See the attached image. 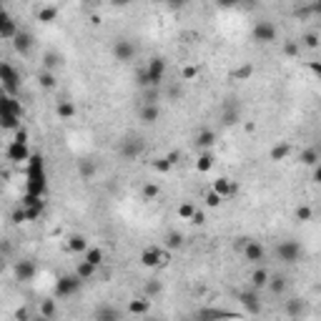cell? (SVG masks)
I'll use <instances>...</instances> for the list:
<instances>
[{
  "label": "cell",
  "mask_w": 321,
  "mask_h": 321,
  "mask_svg": "<svg viewBox=\"0 0 321 321\" xmlns=\"http://www.w3.org/2000/svg\"><path fill=\"white\" fill-rule=\"evenodd\" d=\"M48 191V176H46V158L40 153H30L28 158V181H26V194L43 198Z\"/></svg>",
  "instance_id": "6da1fadb"
},
{
  "label": "cell",
  "mask_w": 321,
  "mask_h": 321,
  "mask_svg": "<svg viewBox=\"0 0 321 321\" xmlns=\"http://www.w3.org/2000/svg\"><path fill=\"white\" fill-rule=\"evenodd\" d=\"M166 58H160V56H153L150 60H148V66L146 68H140L138 70V86L140 88H158L160 83H164V78H166Z\"/></svg>",
  "instance_id": "7a4b0ae2"
},
{
  "label": "cell",
  "mask_w": 321,
  "mask_h": 321,
  "mask_svg": "<svg viewBox=\"0 0 321 321\" xmlns=\"http://www.w3.org/2000/svg\"><path fill=\"white\" fill-rule=\"evenodd\" d=\"M0 86H3L6 96H13V98L20 90V73L6 60H0Z\"/></svg>",
  "instance_id": "3957f363"
},
{
  "label": "cell",
  "mask_w": 321,
  "mask_h": 321,
  "mask_svg": "<svg viewBox=\"0 0 321 321\" xmlns=\"http://www.w3.org/2000/svg\"><path fill=\"white\" fill-rule=\"evenodd\" d=\"M143 150H146V143H143V138H138V136H128V138H123V140L118 143V153H120V158H126V160L138 158Z\"/></svg>",
  "instance_id": "277c9868"
},
{
  "label": "cell",
  "mask_w": 321,
  "mask_h": 321,
  "mask_svg": "<svg viewBox=\"0 0 321 321\" xmlns=\"http://www.w3.org/2000/svg\"><path fill=\"white\" fill-rule=\"evenodd\" d=\"M276 256L284 261V264H296L301 258V244L294 241V238H286L276 246Z\"/></svg>",
  "instance_id": "5b68a950"
},
{
  "label": "cell",
  "mask_w": 321,
  "mask_h": 321,
  "mask_svg": "<svg viewBox=\"0 0 321 321\" xmlns=\"http://www.w3.org/2000/svg\"><path fill=\"white\" fill-rule=\"evenodd\" d=\"M80 286H83V281H80L76 274H66V276H60V278H58V284H56V296L68 298V296L78 294V291H80Z\"/></svg>",
  "instance_id": "8992f818"
},
{
  "label": "cell",
  "mask_w": 321,
  "mask_h": 321,
  "mask_svg": "<svg viewBox=\"0 0 321 321\" xmlns=\"http://www.w3.org/2000/svg\"><path fill=\"white\" fill-rule=\"evenodd\" d=\"M166 264H168V254H166V251H160V248H156V246L140 251V266H146V268L166 266Z\"/></svg>",
  "instance_id": "52a82bcc"
},
{
  "label": "cell",
  "mask_w": 321,
  "mask_h": 321,
  "mask_svg": "<svg viewBox=\"0 0 321 321\" xmlns=\"http://www.w3.org/2000/svg\"><path fill=\"white\" fill-rule=\"evenodd\" d=\"M226 318H236V314L226 308H214V306H204L194 314V321H226Z\"/></svg>",
  "instance_id": "ba28073f"
},
{
  "label": "cell",
  "mask_w": 321,
  "mask_h": 321,
  "mask_svg": "<svg viewBox=\"0 0 321 321\" xmlns=\"http://www.w3.org/2000/svg\"><path fill=\"white\" fill-rule=\"evenodd\" d=\"M251 33H254V40H258V43H274L276 36H278V30L271 20H258Z\"/></svg>",
  "instance_id": "9c48e42d"
},
{
  "label": "cell",
  "mask_w": 321,
  "mask_h": 321,
  "mask_svg": "<svg viewBox=\"0 0 321 321\" xmlns=\"http://www.w3.org/2000/svg\"><path fill=\"white\" fill-rule=\"evenodd\" d=\"M18 23L8 16V10L0 6V40H13L16 36H18Z\"/></svg>",
  "instance_id": "30bf717a"
},
{
  "label": "cell",
  "mask_w": 321,
  "mask_h": 321,
  "mask_svg": "<svg viewBox=\"0 0 321 321\" xmlns=\"http://www.w3.org/2000/svg\"><path fill=\"white\" fill-rule=\"evenodd\" d=\"M244 258H246L248 264H256V266H261V261L266 258V248H264V244H261V241H254V238H248V244L244 246Z\"/></svg>",
  "instance_id": "8fae6325"
},
{
  "label": "cell",
  "mask_w": 321,
  "mask_h": 321,
  "mask_svg": "<svg viewBox=\"0 0 321 321\" xmlns=\"http://www.w3.org/2000/svg\"><path fill=\"white\" fill-rule=\"evenodd\" d=\"M238 301H241V306H244L248 314H261V296H258L256 288H244V291L238 294Z\"/></svg>",
  "instance_id": "7c38bea8"
},
{
  "label": "cell",
  "mask_w": 321,
  "mask_h": 321,
  "mask_svg": "<svg viewBox=\"0 0 321 321\" xmlns=\"http://www.w3.org/2000/svg\"><path fill=\"white\" fill-rule=\"evenodd\" d=\"M10 164H28L30 158V150H28V143H18V140H10L8 150H6Z\"/></svg>",
  "instance_id": "4fadbf2b"
},
{
  "label": "cell",
  "mask_w": 321,
  "mask_h": 321,
  "mask_svg": "<svg viewBox=\"0 0 321 321\" xmlns=\"http://www.w3.org/2000/svg\"><path fill=\"white\" fill-rule=\"evenodd\" d=\"M113 56H116V60L128 63V60H133V56H136V46H133L128 38H118V40L113 43Z\"/></svg>",
  "instance_id": "5bb4252c"
},
{
  "label": "cell",
  "mask_w": 321,
  "mask_h": 321,
  "mask_svg": "<svg viewBox=\"0 0 321 321\" xmlns=\"http://www.w3.org/2000/svg\"><path fill=\"white\" fill-rule=\"evenodd\" d=\"M0 116H18V118H23V106H20V100L13 98V96L0 93Z\"/></svg>",
  "instance_id": "9a60e30c"
},
{
  "label": "cell",
  "mask_w": 321,
  "mask_h": 321,
  "mask_svg": "<svg viewBox=\"0 0 321 321\" xmlns=\"http://www.w3.org/2000/svg\"><path fill=\"white\" fill-rule=\"evenodd\" d=\"M13 48H16V53L28 56V53L33 50V33H28V30H18V36L13 38Z\"/></svg>",
  "instance_id": "2e32d148"
},
{
  "label": "cell",
  "mask_w": 321,
  "mask_h": 321,
  "mask_svg": "<svg viewBox=\"0 0 321 321\" xmlns=\"http://www.w3.org/2000/svg\"><path fill=\"white\" fill-rule=\"evenodd\" d=\"M214 194H218L221 198H231L234 194H236V184L231 181V178H218V181H214V188H211Z\"/></svg>",
  "instance_id": "e0dca14e"
},
{
  "label": "cell",
  "mask_w": 321,
  "mask_h": 321,
  "mask_svg": "<svg viewBox=\"0 0 321 321\" xmlns=\"http://www.w3.org/2000/svg\"><path fill=\"white\" fill-rule=\"evenodd\" d=\"M33 276H36V264H33V261L23 258V261L16 264V278H18V281H30Z\"/></svg>",
  "instance_id": "ac0fdd59"
},
{
  "label": "cell",
  "mask_w": 321,
  "mask_h": 321,
  "mask_svg": "<svg viewBox=\"0 0 321 321\" xmlns=\"http://www.w3.org/2000/svg\"><path fill=\"white\" fill-rule=\"evenodd\" d=\"M138 118L150 126V123H156V120L160 118V108H158V106H150V103H143V106L138 108Z\"/></svg>",
  "instance_id": "d6986e66"
},
{
  "label": "cell",
  "mask_w": 321,
  "mask_h": 321,
  "mask_svg": "<svg viewBox=\"0 0 321 321\" xmlns=\"http://www.w3.org/2000/svg\"><path fill=\"white\" fill-rule=\"evenodd\" d=\"M96 321H120V311L110 304H103L96 311Z\"/></svg>",
  "instance_id": "ffe728a7"
},
{
  "label": "cell",
  "mask_w": 321,
  "mask_h": 321,
  "mask_svg": "<svg viewBox=\"0 0 321 321\" xmlns=\"http://www.w3.org/2000/svg\"><path fill=\"white\" fill-rule=\"evenodd\" d=\"M266 288H268L274 296H281V294L286 291V278H284L281 274H268V284H266Z\"/></svg>",
  "instance_id": "44dd1931"
},
{
  "label": "cell",
  "mask_w": 321,
  "mask_h": 321,
  "mask_svg": "<svg viewBox=\"0 0 321 321\" xmlns=\"http://www.w3.org/2000/svg\"><path fill=\"white\" fill-rule=\"evenodd\" d=\"M68 248L73 254H86L88 251V238L83 234H73V236H68Z\"/></svg>",
  "instance_id": "7402d4cb"
},
{
  "label": "cell",
  "mask_w": 321,
  "mask_h": 321,
  "mask_svg": "<svg viewBox=\"0 0 321 321\" xmlns=\"http://www.w3.org/2000/svg\"><path fill=\"white\" fill-rule=\"evenodd\" d=\"M241 120V110L236 108V106H226L224 110H221V123L224 126H236Z\"/></svg>",
  "instance_id": "603a6c76"
},
{
  "label": "cell",
  "mask_w": 321,
  "mask_h": 321,
  "mask_svg": "<svg viewBox=\"0 0 321 321\" xmlns=\"http://www.w3.org/2000/svg\"><path fill=\"white\" fill-rule=\"evenodd\" d=\"M304 311H306V301H304V298H296V296H294V298L286 301V314H288L291 318H298Z\"/></svg>",
  "instance_id": "cb8c5ba5"
},
{
  "label": "cell",
  "mask_w": 321,
  "mask_h": 321,
  "mask_svg": "<svg viewBox=\"0 0 321 321\" xmlns=\"http://www.w3.org/2000/svg\"><path fill=\"white\" fill-rule=\"evenodd\" d=\"M214 143H216V133H214V130H208V128H206V130H201V133L196 136V148H201V150L211 148Z\"/></svg>",
  "instance_id": "d4e9b609"
},
{
  "label": "cell",
  "mask_w": 321,
  "mask_h": 321,
  "mask_svg": "<svg viewBox=\"0 0 321 321\" xmlns=\"http://www.w3.org/2000/svg\"><path fill=\"white\" fill-rule=\"evenodd\" d=\"M266 284H268V271H266V268H261V266H258V268H254V274H251V288H256V291H258V288H264Z\"/></svg>",
  "instance_id": "484cf974"
},
{
  "label": "cell",
  "mask_w": 321,
  "mask_h": 321,
  "mask_svg": "<svg viewBox=\"0 0 321 321\" xmlns=\"http://www.w3.org/2000/svg\"><path fill=\"white\" fill-rule=\"evenodd\" d=\"M148 308H150V301H148V298H133V301L128 304V311L136 314V316H146Z\"/></svg>",
  "instance_id": "4316f807"
},
{
  "label": "cell",
  "mask_w": 321,
  "mask_h": 321,
  "mask_svg": "<svg viewBox=\"0 0 321 321\" xmlns=\"http://www.w3.org/2000/svg\"><path fill=\"white\" fill-rule=\"evenodd\" d=\"M288 153H291V143H276V146L271 148L268 158H271V160H276V164H278V160H284Z\"/></svg>",
  "instance_id": "83f0119b"
},
{
  "label": "cell",
  "mask_w": 321,
  "mask_h": 321,
  "mask_svg": "<svg viewBox=\"0 0 321 321\" xmlns=\"http://www.w3.org/2000/svg\"><path fill=\"white\" fill-rule=\"evenodd\" d=\"M318 160H321V156H318V150L316 148H306V150H301V164L304 166H318Z\"/></svg>",
  "instance_id": "f1b7e54d"
},
{
  "label": "cell",
  "mask_w": 321,
  "mask_h": 321,
  "mask_svg": "<svg viewBox=\"0 0 321 321\" xmlns=\"http://www.w3.org/2000/svg\"><path fill=\"white\" fill-rule=\"evenodd\" d=\"M58 18V8L56 6H43L40 10H38V20L40 23H53Z\"/></svg>",
  "instance_id": "f546056e"
},
{
  "label": "cell",
  "mask_w": 321,
  "mask_h": 321,
  "mask_svg": "<svg viewBox=\"0 0 321 321\" xmlns=\"http://www.w3.org/2000/svg\"><path fill=\"white\" fill-rule=\"evenodd\" d=\"M83 261L98 268V266L103 264V248H88V251H86V258H83Z\"/></svg>",
  "instance_id": "4dcf8cb0"
},
{
  "label": "cell",
  "mask_w": 321,
  "mask_h": 321,
  "mask_svg": "<svg viewBox=\"0 0 321 321\" xmlns=\"http://www.w3.org/2000/svg\"><path fill=\"white\" fill-rule=\"evenodd\" d=\"M196 168H198L201 174H208V171L214 168V156H211V153H201L198 160H196Z\"/></svg>",
  "instance_id": "1f68e13d"
},
{
  "label": "cell",
  "mask_w": 321,
  "mask_h": 321,
  "mask_svg": "<svg viewBox=\"0 0 321 321\" xmlns=\"http://www.w3.org/2000/svg\"><path fill=\"white\" fill-rule=\"evenodd\" d=\"M56 113H58L60 118H73V116H76V106H73L70 100H60V103L56 106Z\"/></svg>",
  "instance_id": "d6a6232c"
},
{
  "label": "cell",
  "mask_w": 321,
  "mask_h": 321,
  "mask_svg": "<svg viewBox=\"0 0 321 321\" xmlns=\"http://www.w3.org/2000/svg\"><path fill=\"white\" fill-rule=\"evenodd\" d=\"M38 80H40V86L48 88V90H53V88L58 86V80H56V76H53L50 70H40V73H38Z\"/></svg>",
  "instance_id": "836d02e7"
},
{
  "label": "cell",
  "mask_w": 321,
  "mask_h": 321,
  "mask_svg": "<svg viewBox=\"0 0 321 321\" xmlns=\"http://www.w3.org/2000/svg\"><path fill=\"white\" fill-rule=\"evenodd\" d=\"M96 271H98L96 266H90V264H86V261H80V264H78V268H76V276H78L80 281H86V278H90V276H93Z\"/></svg>",
  "instance_id": "e575fe53"
},
{
  "label": "cell",
  "mask_w": 321,
  "mask_h": 321,
  "mask_svg": "<svg viewBox=\"0 0 321 321\" xmlns=\"http://www.w3.org/2000/svg\"><path fill=\"white\" fill-rule=\"evenodd\" d=\"M0 128L18 130V128H20V118H18V116H0Z\"/></svg>",
  "instance_id": "d590c367"
},
{
  "label": "cell",
  "mask_w": 321,
  "mask_h": 321,
  "mask_svg": "<svg viewBox=\"0 0 321 321\" xmlns=\"http://www.w3.org/2000/svg\"><path fill=\"white\" fill-rule=\"evenodd\" d=\"M140 194H143L146 201H153V198L160 196V186H158V184H146V186L140 188Z\"/></svg>",
  "instance_id": "8d00e7d4"
},
{
  "label": "cell",
  "mask_w": 321,
  "mask_h": 321,
  "mask_svg": "<svg viewBox=\"0 0 321 321\" xmlns=\"http://www.w3.org/2000/svg\"><path fill=\"white\" fill-rule=\"evenodd\" d=\"M166 246H168L171 251H176V248H181V246H184V236H181L178 231H171V234L166 236Z\"/></svg>",
  "instance_id": "74e56055"
},
{
  "label": "cell",
  "mask_w": 321,
  "mask_h": 321,
  "mask_svg": "<svg viewBox=\"0 0 321 321\" xmlns=\"http://www.w3.org/2000/svg\"><path fill=\"white\" fill-rule=\"evenodd\" d=\"M78 174L83 178H90L96 174V164H90V160H78Z\"/></svg>",
  "instance_id": "f35d334b"
},
{
  "label": "cell",
  "mask_w": 321,
  "mask_h": 321,
  "mask_svg": "<svg viewBox=\"0 0 321 321\" xmlns=\"http://www.w3.org/2000/svg\"><path fill=\"white\" fill-rule=\"evenodd\" d=\"M43 63H46V70H50V73H53V68H58L63 60H60V56H58V53H46V60H43Z\"/></svg>",
  "instance_id": "ab89813d"
},
{
  "label": "cell",
  "mask_w": 321,
  "mask_h": 321,
  "mask_svg": "<svg viewBox=\"0 0 321 321\" xmlns=\"http://www.w3.org/2000/svg\"><path fill=\"white\" fill-rule=\"evenodd\" d=\"M53 314H56V301H53V298H46V301L40 304V316H43V318H50Z\"/></svg>",
  "instance_id": "60d3db41"
},
{
  "label": "cell",
  "mask_w": 321,
  "mask_h": 321,
  "mask_svg": "<svg viewBox=\"0 0 321 321\" xmlns=\"http://www.w3.org/2000/svg\"><path fill=\"white\" fill-rule=\"evenodd\" d=\"M160 291H164V284H160V281H148V284H146V298L158 296Z\"/></svg>",
  "instance_id": "b9f144b4"
},
{
  "label": "cell",
  "mask_w": 321,
  "mask_h": 321,
  "mask_svg": "<svg viewBox=\"0 0 321 321\" xmlns=\"http://www.w3.org/2000/svg\"><path fill=\"white\" fill-rule=\"evenodd\" d=\"M43 204H46L43 198H38V196H28V194H26V196L20 198V206H23V208H33V206H43Z\"/></svg>",
  "instance_id": "7bdbcfd3"
},
{
  "label": "cell",
  "mask_w": 321,
  "mask_h": 321,
  "mask_svg": "<svg viewBox=\"0 0 321 321\" xmlns=\"http://www.w3.org/2000/svg\"><path fill=\"white\" fill-rule=\"evenodd\" d=\"M196 214V208H194V204H181L178 206V216L181 218H186V221H191V216Z\"/></svg>",
  "instance_id": "ee69618b"
},
{
  "label": "cell",
  "mask_w": 321,
  "mask_h": 321,
  "mask_svg": "<svg viewBox=\"0 0 321 321\" xmlns=\"http://www.w3.org/2000/svg\"><path fill=\"white\" fill-rule=\"evenodd\" d=\"M43 211H46V204H43V206H33V208H26V216H28V221H38V218L43 216Z\"/></svg>",
  "instance_id": "f6af8a7d"
},
{
  "label": "cell",
  "mask_w": 321,
  "mask_h": 321,
  "mask_svg": "<svg viewBox=\"0 0 321 321\" xmlns=\"http://www.w3.org/2000/svg\"><path fill=\"white\" fill-rule=\"evenodd\" d=\"M153 171H158V174H166V171H171V164L166 158H156L153 160Z\"/></svg>",
  "instance_id": "bcb514c9"
},
{
  "label": "cell",
  "mask_w": 321,
  "mask_h": 321,
  "mask_svg": "<svg viewBox=\"0 0 321 321\" xmlns=\"http://www.w3.org/2000/svg\"><path fill=\"white\" fill-rule=\"evenodd\" d=\"M10 221H13V224H26V221H28V216H26V208H23V206H18V208L10 214Z\"/></svg>",
  "instance_id": "7dc6e473"
},
{
  "label": "cell",
  "mask_w": 321,
  "mask_h": 321,
  "mask_svg": "<svg viewBox=\"0 0 321 321\" xmlns=\"http://www.w3.org/2000/svg\"><path fill=\"white\" fill-rule=\"evenodd\" d=\"M301 40H304L306 48H318V36H316V33H306ZM301 40H298V43H301Z\"/></svg>",
  "instance_id": "c3c4849f"
},
{
  "label": "cell",
  "mask_w": 321,
  "mask_h": 321,
  "mask_svg": "<svg viewBox=\"0 0 321 321\" xmlns=\"http://www.w3.org/2000/svg\"><path fill=\"white\" fill-rule=\"evenodd\" d=\"M196 76H198V68H196V66H186V68H184V73H181V78H184V80H194Z\"/></svg>",
  "instance_id": "681fc988"
},
{
  "label": "cell",
  "mask_w": 321,
  "mask_h": 321,
  "mask_svg": "<svg viewBox=\"0 0 321 321\" xmlns=\"http://www.w3.org/2000/svg\"><path fill=\"white\" fill-rule=\"evenodd\" d=\"M206 204H208L211 208H216V206H221V204H224V198H221L218 194H214V191H208V196H206Z\"/></svg>",
  "instance_id": "f907efd6"
},
{
  "label": "cell",
  "mask_w": 321,
  "mask_h": 321,
  "mask_svg": "<svg viewBox=\"0 0 321 321\" xmlns=\"http://www.w3.org/2000/svg\"><path fill=\"white\" fill-rule=\"evenodd\" d=\"M296 218L298 221H311V208L308 206H298L296 208Z\"/></svg>",
  "instance_id": "816d5d0a"
},
{
  "label": "cell",
  "mask_w": 321,
  "mask_h": 321,
  "mask_svg": "<svg viewBox=\"0 0 321 321\" xmlns=\"http://www.w3.org/2000/svg\"><path fill=\"white\" fill-rule=\"evenodd\" d=\"M298 50H301V43H294V40H288V43L284 46V53H286V56H296Z\"/></svg>",
  "instance_id": "f5cc1de1"
},
{
  "label": "cell",
  "mask_w": 321,
  "mask_h": 321,
  "mask_svg": "<svg viewBox=\"0 0 321 321\" xmlns=\"http://www.w3.org/2000/svg\"><path fill=\"white\" fill-rule=\"evenodd\" d=\"M13 140H18V143H28V130H26V128H18Z\"/></svg>",
  "instance_id": "db71d44e"
},
{
  "label": "cell",
  "mask_w": 321,
  "mask_h": 321,
  "mask_svg": "<svg viewBox=\"0 0 321 321\" xmlns=\"http://www.w3.org/2000/svg\"><path fill=\"white\" fill-rule=\"evenodd\" d=\"M191 224H196V226H201V224H204V214H201V211H196V214L191 216Z\"/></svg>",
  "instance_id": "11a10c76"
},
{
  "label": "cell",
  "mask_w": 321,
  "mask_h": 321,
  "mask_svg": "<svg viewBox=\"0 0 321 321\" xmlns=\"http://www.w3.org/2000/svg\"><path fill=\"white\" fill-rule=\"evenodd\" d=\"M166 160H168V164L174 166V164H176V160H178V150H171V153L166 156Z\"/></svg>",
  "instance_id": "9f6ffc18"
},
{
  "label": "cell",
  "mask_w": 321,
  "mask_h": 321,
  "mask_svg": "<svg viewBox=\"0 0 321 321\" xmlns=\"http://www.w3.org/2000/svg\"><path fill=\"white\" fill-rule=\"evenodd\" d=\"M248 244V238L244 236V238H236V251H244V246Z\"/></svg>",
  "instance_id": "6f0895ef"
},
{
  "label": "cell",
  "mask_w": 321,
  "mask_h": 321,
  "mask_svg": "<svg viewBox=\"0 0 321 321\" xmlns=\"http://www.w3.org/2000/svg\"><path fill=\"white\" fill-rule=\"evenodd\" d=\"M251 76V68H244V70H236V78H248Z\"/></svg>",
  "instance_id": "680465c9"
},
{
  "label": "cell",
  "mask_w": 321,
  "mask_h": 321,
  "mask_svg": "<svg viewBox=\"0 0 321 321\" xmlns=\"http://www.w3.org/2000/svg\"><path fill=\"white\" fill-rule=\"evenodd\" d=\"M16 316H18L20 321H28V311H26V308H18V314H16Z\"/></svg>",
  "instance_id": "91938a15"
},
{
  "label": "cell",
  "mask_w": 321,
  "mask_h": 321,
  "mask_svg": "<svg viewBox=\"0 0 321 321\" xmlns=\"http://www.w3.org/2000/svg\"><path fill=\"white\" fill-rule=\"evenodd\" d=\"M146 321H160V318H146Z\"/></svg>",
  "instance_id": "94428289"
}]
</instances>
